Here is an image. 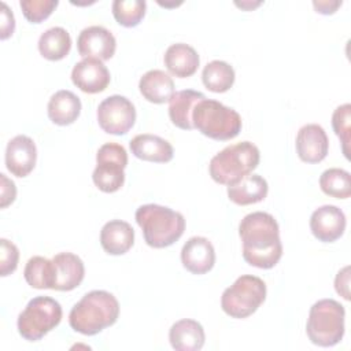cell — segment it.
Returning <instances> with one entry per match:
<instances>
[{
  "label": "cell",
  "mask_w": 351,
  "mask_h": 351,
  "mask_svg": "<svg viewBox=\"0 0 351 351\" xmlns=\"http://www.w3.org/2000/svg\"><path fill=\"white\" fill-rule=\"evenodd\" d=\"M243 241V258L251 266L259 269L274 267L282 256V243L278 223L265 211L247 214L239 225Z\"/></svg>",
  "instance_id": "obj_1"
},
{
  "label": "cell",
  "mask_w": 351,
  "mask_h": 351,
  "mask_svg": "<svg viewBox=\"0 0 351 351\" xmlns=\"http://www.w3.org/2000/svg\"><path fill=\"white\" fill-rule=\"evenodd\" d=\"M119 317V303L117 298L103 289L85 293L77 302L70 314L69 324L78 333L93 336L114 325Z\"/></svg>",
  "instance_id": "obj_2"
},
{
  "label": "cell",
  "mask_w": 351,
  "mask_h": 351,
  "mask_svg": "<svg viewBox=\"0 0 351 351\" xmlns=\"http://www.w3.org/2000/svg\"><path fill=\"white\" fill-rule=\"evenodd\" d=\"M134 217L143 230L145 243L152 248H165L174 244L185 230L184 215L166 206L143 204L136 210Z\"/></svg>",
  "instance_id": "obj_3"
},
{
  "label": "cell",
  "mask_w": 351,
  "mask_h": 351,
  "mask_svg": "<svg viewBox=\"0 0 351 351\" xmlns=\"http://www.w3.org/2000/svg\"><path fill=\"white\" fill-rule=\"evenodd\" d=\"M261 159L259 149L251 141H240L225 147L214 155L208 165L211 178L223 185L234 184L256 169Z\"/></svg>",
  "instance_id": "obj_4"
},
{
  "label": "cell",
  "mask_w": 351,
  "mask_h": 351,
  "mask_svg": "<svg viewBox=\"0 0 351 351\" xmlns=\"http://www.w3.org/2000/svg\"><path fill=\"white\" fill-rule=\"evenodd\" d=\"M346 310L335 299H321L310 307L306 333L319 347H333L344 336Z\"/></svg>",
  "instance_id": "obj_5"
},
{
  "label": "cell",
  "mask_w": 351,
  "mask_h": 351,
  "mask_svg": "<svg viewBox=\"0 0 351 351\" xmlns=\"http://www.w3.org/2000/svg\"><path fill=\"white\" fill-rule=\"evenodd\" d=\"M193 128L213 140L234 138L241 130L240 114L221 101L203 99L192 112Z\"/></svg>",
  "instance_id": "obj_6"
},
{
  "label": "cell",
  "mask_w": 351,
  "mask_h": 351,
  "mask_svg": "<svg viewBox=\"0 0 351 351\" xmlns=\"http://www.w3.org/2000/svg\"><path fill=\"white\" fill-rule=\"evenodd\" d=\"M62 306L49 296H36L29 300L18 315V332L27 341H37L59 325Z\"/></svg>",
  "instance_id": "obj_7"
},
{
  "label": "cell",
  "mask_w": 351,
  "mask_h": 351,
  "mask_svg": "<svg viewBox=\"0 0 351 351\" xmlns=\"http://www.w3.org/2000/svg\"><path fill=\"white\" fill-rule=\"evenodd\" d=\"M266 299V284L251 274L240 276L221 296L222 310L232 318H247Z\"/></svg>",
  "instance_id": "obj_8"
},
{
  "label": "cell",
  "mask_w": 351,
  "mask_h": 351,
  "mask_svg": "<svg viewBox=\"0 0 351 351\" xmlns=\"http://www.w3.org/2000/svg\"><path fill=\"white\" fill-rule=\"evenodd\" d=\"M96 163L92 174L95 185L106 193L117 192L125 182L126 149L118 143H106L97 149Z\"/></svg>",
  "instance_id": "obj_9"
},
{
  "label": "cell",
  "mask_w": 351,
  "mask_h": 351,
  "mask_svg": "<svg viewBox=\"0 0 351 351\" xmlns=\"http://www.w3.org/2000/svg\"><path fill=\"white\" fill-rule=\"evenodd\" d=\"M97 122L108 134H126L136 122V108L125 96H108L97 107Z\"/></svg>",
  "instance_id": "obj_10"
},
{
  "label": "cell",
  "mask_w": 351,
  "mask_h": 351,
  "mask_svg": "<svg viewBox=\"0 0 351 351\" xmlns=\"http://www.w3.org/2000/svg\"><path fill=\"white\" fill-rule=\"evenodd\" d=\"M117 40L104 26L92 25L81 30L77 38L78 53L84 58L108 60L115 53Z\"/></svg>",
  "instance_id": "obj_11"
},
{
  "label": "cell",
  "mask_w": 351,
  "mask_h": 351,
  "mask_svg": "<svg viewBox=\"0 0 351 351\" xmlns=\"http://www.w3.org/2000/svg\"><path fill=\"white\" fill-rule=\"evenodd\" d=\"M346 225L344 213L333 204L318 207L310 217L311 233L322 243H333L340 239L346 230Z\"/></svg>",
  "instance_id": "obj_12"
},
{
  "label": "cell",
  "mask_w": 351,
  "mask_h": 351,
  "mask_svg": "<svg viewBox=\"0 0 351 351\" xmlns=\"http://www.w3.org/2000/svg\"><path fill=\"white\" fill-rule=\"evenodd\" d=\"M110 71L106 64L93 58H84L71 70L73 84L85 93L103 92L110 84Z\"/></svg>",
  "instance_id": "obj_13"
},
{
  "label": "cell",
  "mask_w": 351,
  "mask_h": 351,
  "mask_svg": "<svg viewBox=\"0 0 351 351\" xmlns=\"http://www.w3.org/2000/svg\"><path fill=\"white\" fill-rule=\"evenodd\" d=\"M37 148L34 141L25 134L12 137L5 148V166L15 177H26L36 166Z\"/></svg>",
  "instance_id": "obj_14"
},
{
  "label": "cell",
  "mask_w": 351,
  "mask_h": 351,
  "mask_svg": "<svg viewBox=\"0 0 351 351\" xmlns=\"http://www.w3.org/2000/svg\"><path fill=\"white\" fill-rule=\"evenodd\" d=\"M329 140L326 132L318 123L302 126L296 136L298 156L306 163H318L328 155Z\"/></svg>",
  "instance_id": "obj_15"
},
{
  "label": "cell",
  "mask_w": 351,
  "mask_h": 351,
  "mask_svg": "<svg viewBox=\"0 0 351 351\" xmlns=\"http://www.w3.org/2000/svg\"><path fill=\"white\" fill-rule=\"evenodd\" d=\"M181 262L184 267L193 274L210 271L215 263V250L211 241L202 236L191 237L182 245Z\"/></svg>",
  "instance_id": "obj_16"
},
{
  "label": "cell",
  "mask_w": 351,
  "mask_h": 351,
  "mask_svg": "<svg viewBox=\"0 0 351 351\" xmlns=\"http://www.w3.org/2000/svg\"><path fill=\"white\" fill-rule=\"evenodd\" d=\"M55 265L56 291H71L77 288L85 276V266L80 256L73 252H59L52 258Z\"/></svg>",
  "instance_id": "obj_17"
},
{
  "label": "cell",
  "mask_w": 351,
  "mask_h": 351,
  "mask_svg": "<svg viewBox=\"0 0 351 351\" xmlns=\"http://www.w3.org/2000/svg\"><path fill=\"white\" fill-rule=\"evenodd\" d=\"M132 154L143 160L156 162V163H166L173 159L174 151L171 144L155 134L143 133L134 136L130 143Z\"/></svg>",
  "instance_id": "obj_18"
},
{
  "label": "cell",
  "mask_w": 351,
  "mask_h": 351,
  "mask_svg": "<svg viewBox=\"0 0 351 351\" xmlns=\"http://www.w3.org/2000/svg\"><path fill=\"white\" fill-rule=\"evenodd\" d=\"M134 243V230L126 221L112 219L103 225L100 230V244L110 255L128 252Z\"/></svg>",
  "instance_id": "obj_19"
},
{
  "label": "cell",
  "mask_w": 351,
  "mask_h": 351,
  "mask_svg": "<svg viewBox=\"0 0 351 351\" xmlns=\"http://www.w3.org/2000/svg\"><path fill=\"white\" fill-rule=\"evenodd\" d=\"M163 62L173 75L186 78L196 73L200 59L193 47L185 43H176L166 49Z\"/></svg>",
  "instance_id": "obj_20"
},
{
  "label": "cell",
  "mask_w": 351,
  "mask_h": 351,
  "mask_svg": "<svg viewBox=\"0 0 351 351\" xmlns=\"http://www.w3.org/2000/svg\"><path fill=\"white\" fill-rule=\"evenodd\" d=\"M169 340L171 347L177 351H197L204 346L206 335L197 321L184 318L171 325Z\"/></svg>",
  "instance_id": "obj_21"
},
{
  "label": "cell",
  "mask_w": 351,
  "mask_h": 351,
  "mask_svg": "<svg viewBox=\"0 0 351 351\" xmlns=\"http://www.w3.org/2000/svg\"><path fill=\"white\" fill-rule=\"evenodd\" d=\"M206 96L193 89H184L176 92L169 100V117L173 125L180 129L191 130L193 128L192 112L196 104Z\"/></svg>",
  "instance_id": "obj_22"
},
{
  "label": "cell",
  "mask_w": 351,
  "mask_h": 351,
  "mask_svg": "<svg viewBox=\"0 0 351 351\" xmlns=\"http://www.w3.org/2000/svg\"><path fill=\"white\" fill-rule=\"evenodd\" d=\"M267 182L259 174H247L234 184L228 185L229 200L239 206L262 202L267 196Z\"/></svg>",
  "instance_id": "obj_23"
},
{
  "label": "cell",
  "mask_w": 351,
  "mask_h": 351,
  "mask_svg": "<svg viewBox=\"0 0 351 351\" xmlns=\"http://www.w3.org/2000/svg\"><path fill=\"white\" fill-rule=\"evenodd\" d=\"M138 89L143 97L151 103L162 104L171 99L174 92L173 78L163 70H149L140 78Z\"/></svg>",
  "instance_id": "obj_24"
},
{
  "label": "cell",
  "mask_w": 351,
  "mask_h": 351,
  "mask_svg": "<svg viewBox=\"0 0 351 351\" xmlns=\"http://www.w3.org/2000/svg\"><path fill=\"white\" fill-rule=\"evenodd\" d=\"M49 119L60 126L73 123L81 112V100L71 90L62 89L55 92L47 106Z\"/></svg>",
  "instance_id": "obj_25"
},
{
  "label": "cell",
  "mask_w": 351,
  "mask_h": 351,
  "mask_svg": "<svg viewBox=\"0 0 351 351\" xmlns=\"http://www.w3.org/2000/svg\"><path fill=\"white\" fill-rule=\"evenodd\" d=\"M71 48V37L64 27L53 26L41 33L38 38V51L48 60H60L66 58Z\"/></svg>",
  "instance_id": "obj_26"
},
{
  "label": "cell",
  "mask_w": 351,
  "mask_h": 351,
  "mask_svg": "<svg viewBox=\"0 0 351 351\" xmlns=\"http://www.w3.org/2000/svg\"><path fill=\"white\" fill-rule=\"evenodd\" d=\"M23 277L26 282L36 289H53L55 265L52 259L36 255L32 256L25 266Z\"/></svg>",
  "instance_id": "obj_27"
},
{
  "label": "cell",
  "mask_w": 351,
  "mask_h": 351,
  "mask_svg": "<svg viewBox=\"0 0 351 351\" xmlns=\"http://www.w3.org/2000/svg\"><path fill=\"white\" fill-rule=\"evenodd\" d=\"M202 80L208 90L222 93L232 88L234 82V70L223 60H211L204 66Z\"/></svg>",
  "instance_id": "obj_28"
},
{
  "label": "cell",
  "mask_w": 351,
  "mask_h": 351,
  "mask_svg": "<svg viewBox=\"0 0 351 351\" xmlns=\"http://www.w3.org/2000/svg\"><path fill=\"white\" fill-rule=\"evenodd\" d=\"M319 186L328 196L347 199L351 195V176L344 169L330 167L321 174Z\"/></svg>",
  "instance_id": "obj_29"
},
{
  "label": "cell",
  "mask_w": 351,
  "mask_h": 351,
  "mask_svg": "<svg viewBox=\"0 0 351 351\" xmlns=\"http://www.w3.org/2000/svg\"><path fill=\"white\" fill-rule=\"evenodd\" d=\"M147 4L144 0H114L112 15L125 27H134L145 15Z\"/></svg>",
  "instance_id": "obj_30"
},
{
  "label": "cell",
  "mask_w": 351,
  "mask_h": 351,
  "mask_svg": "<svg viewBox=\"0 0 351 351\" xmlns=\"http://www.w3.org/2000/svg\"><path fill=\"white\" fill-rule=\"evenodd\" d=\"M350 122H351V106L348 103L339 106L332 114V126H333L336 136L341 141L343 154L346 158H348Z\"/></svg>",
  "instance_id": "obj_31"
},
{
  "label": "cell",
  "mask_w": 351,
  "mask_h": 351,
  "mask_svg": "<svg viewBox=\"0 0 351 351\" xmlns=\"http://www.w3.org/2000/svg\"><path fill=\"white\" fill-rule=\"evenodd\" d=\"M58 0H21L19 5L25 18L32 23H40L47 19L58 7Z\"/></svg>",
  "instance_id": "obj_32"
},
{
  "label": "cell",
  "mask_w": 351,
  "mask_h": 351,
  "mask_svg": "<svg viewBox=\"0 0 351 351\" xmlns=\"http://www.w3.org/2000/svg\"><path fill=\"white\" fill-rule=\"evenodd\" d=\"M19 261V250L18 247L7 240L0 239V276L5 277L15 271Z\"/></svg>",
  "instance_id": "obj_33"
},
{
  "label": "cell",
  "mask_w": 351,
  "mask_h": 351,
  "mask_svg": "<svg viewBox=\"0 0 351 351\" xmlns=\"http://www.w3.org/2000/svg\"><path fill=\"white\" fill-rule=\"evenodd\" d=\"M0 191H1V195H0V207L1 208H5L8 204H11L15 197H16V186L14 184V181L8 180L5 174H0Z\"/></svg>",
  "instance_id": "obj_34"
},
{
  "label": "cell",
  "mask_w": 351,
  "mask_h": 351,
  "mask_svg": "<svg viewBox=\"0 0 351 351\" xmlns=\"http://www.w3.org/2000/svg\"><path fill=\"white\" fill-rule=\"evenodd\" d=\"M15 29V19L12 11L8 8V5L3 1L1 3V23H0V38L5 40L10 36H12Z\"/></svg>",
  "instance_id": "obj_35"
},
{
  "label": "cell",
  "mask_w": 351,
  "mask_h": 351,
  "mask_svg": "<svg viewBox=\"0 0 351 351\" xmlns=\"http://www.w3.org/2000/svg\"><path fill=\"white\" fill-rule=\"evenodd\" d=\"M350 266H346L343 267L336 278H335V288H336V292L343 296L346 300L350 299Z\"/></svg>",
  "instance_id": "obj_36"
},
{
  "label": "cell",
  "mask_w": 351,
  "mask_h": 351,
  "mask_svg": "<svg viewBox=\"0 0 351 351\" xmlns=\"http://www.w3.org/2000/svg\"><path fill=\"white\" fill-rule=\"evenodd\" d=\"M313 5L317 10V12L329 15V14H333L341 5V1H339V0H318V1L314 0Z\"/></svg>",
  "instance_id": "obj_37"
},
{
  "label": "cell",
  "mask_w": 351,
  "mask_h": 351,
  "mask_svg": "<svg viewBox=\"0 0 351 351\" xmlns=\"http://www.w3.org/2000/svg\"><path fill=\"white\" fill-rule=\"evenodd\" d=\"M262 1H236L234 4L236 5H239V7H241L243 10H252V8H255V7H258L259 4H261Z\"/></svg>",
  "instance_id": "obj_38"
}]
</instances>
